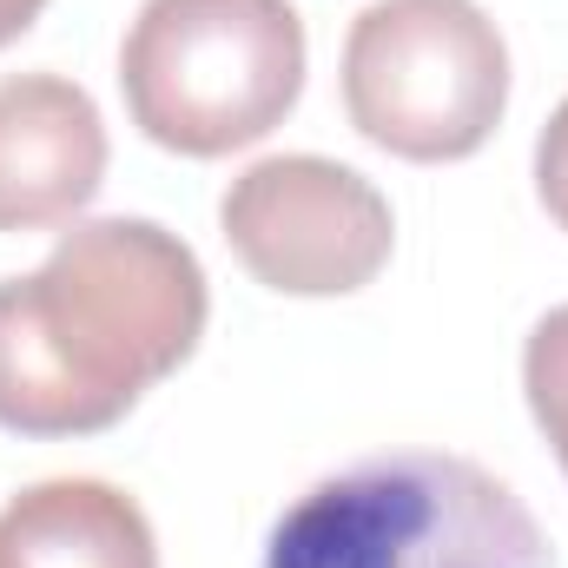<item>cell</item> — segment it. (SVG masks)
Returning a JSON list of instances; mask_svg holds the SVG:
<instances>
[{"instance_id":"8992f818","label":"cell","mask_w":568,"mask_h":568,"mask_svg":"<svg viewBox=\"0 0 568 568\" xmlns=\"http://www.w3.org/2000/svg\"><path fill=\"white\" fill-rule=\"evenodd\" d=\"M106 179V126L60 73L0 80V232L73 225Z\"/></svg>"},{"instance_id":"277c9868","label":"cell","mask_w":568,"mask_h":568,"mask_svg":"<svg viewBox=\"0 0 568 568\" xmlns=\"http://www.w3.org/2000/svg\"><path fill=\"white\" fill-rule=\"evenodd\" d=\"M509 106V47L476 0H377L344 40V113L371 145L469 159Z\"/></svg>"},{"instance_id":"ba28073f","label":"cell","mask_w":568,"mask_h":568,"mask_svg":"<svg viewBox=\"0 0 568 568\" xmlns=\"http://www.w3.org/2000/svg\"><path fill=\"white\" fill-rule=\"evenodd\" d=\"M523 390H529V410L542 436L556 443L568 469V304H556L536 331H529V351H523Z\"/></svg>"},{"instance_id":"52a82bcc","label":"cell","mask_w":568,"mask_h":568,"mask_svg":"<svg viewBox=\"0 0 568 568\" xmlns=\"http://www.w3.org/2000/svg\"><path fill=\"white\" fill-rule=\"evenodd\" d=\"M0 568H159V542L126 489L53 476L0 509Z\"/></svg>"},{"instance_id":"5b68a950","label":"cell","mask_w":568,"mask_h":568,"mask_svg":"<svg viewBox=\"0 0 568 568\" xmlns=\"http://www.w3.org/2000/svg\"><path fill=\"white\" fill-rule=\"evenodd\" d=\"M219 225L239 265L284 297L364 291L397 245L384 192L317 152H278L245 165L219 199Z\"/></svg>"},{"instance_id":"9c48e42d","label":"cell","mask_w":568,"mask_h":568,"mask_svg":"<svg viewBox=\"0 0 568 568\" xmlns=\"http://www.w3.org/2000/svg\"><path fill=\"white\" fill-rule=\"evenodd\" d=\"M536 192H542L549 219L568 232V100L556 106V120H549L542 140H536Z\"/></svg>"},{"instance_id":"30bf717a","label":"cell","mask_w":568,"mask_h":568,"mask_svg":"<svg viewBox=\"0 0 568 568\" xmlns=\"http://www.w3.org/2000/svg\"><path fill=\"white\" fill-rule=\"evenodd\" d=\"M40 7H47V0H0V47H13V40L40 20Z\"/></svg>"},{"instance_id":"6da1fadb","label":"cell","mask_w":568,"mask_h":568,"mask_svg":"<svg viewBox=\"0 0 568 568\" xmlns=\"http://www.w3.org/2000/svg\"><path fill=\"white\" fill-rule=\"evenodd\" d=\"M205 272L152 219L60 232L33 278H0V429H113L205 337Z\"/></svg>"},{"instance_id":"7a4b0ae2","label":"cell","mask_w":568,"mask_h":568,"mask_svg":"<svg viewBox=\"0 0 568 568\" xmlns=\"http://www.w3.org/2000/svg\"><path fill=\"white\" fill-rule=\"evenodd\" d=\"M265 568H556L529 503L469 456L390 449L311 483Z\"/></svg>"},{"instance_id":"3957f363","label":"cell","mask_w":568,"mask_h":568,"mask_svg":"<svg viewBox=\"0 0 568 568\" xmlns=\"http://www.w3.org/2000/svg\"><path fill=\"white\" fill-rule=\"evenodd\" d=\"M120 87L152 145L225 159L297 106L304 20L291 0H145L120 47Z\"/></svg>"}]
</instances>
